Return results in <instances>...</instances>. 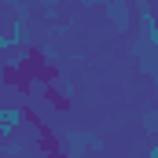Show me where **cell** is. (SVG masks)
I'll return each mask as SVG.
<instances>
[{"mask_svg": "<svg viewBox=\"0 0 158 158\" xmlns=\"http://www.w3.org/2000/svg\"><path fill=\"white\" fill-rule=\"evenodd\" d=\"M107 22L118 30V33H132V22H136V11H132V4L129 0H110L107 7Z\"/></svg>", "mask_w": 158, "mask_h": 158, "instance_id": "6da1fadb", "label": "cell"}, {"mask_svg": "<svg viewBox=\"0 0 158 158\" xmlns=\"http://www.w3.org/2000/svg\"><path fill=\"white\" fill-rule=\"evenodd\" d=\"M30 15H15L11 22H7V37H11V44L15 48H26L30 44V22H26Z\"/></svg>", "mask_w": 158, "mask_h": 158, "instance_id": "7a4b0ae2", "label": "cell"}, {"mask_svg": "<svg viewBox=\"0 0 158 158\" xmlns=\"http://www.w3.org/2000/svg\"><path fill=\"white\" fill-rule=\"evenodd\" d=\"M22 66H33V52H30V48H11V52H4V70H22Z\"/></svg>", "mask_w": 158, "mask_h": 158, "instance_id": "3957f363", "label": "cell"}, {"mask_svg": "<svg viewBox=\"0 0 158 158\" xmlns=\"http://www.w3.org/2000/svg\"><path fill=\"white\" fill-rule=\"evenodd\" d=\"M52 92H55V96H63V99H59V107H66V103L74 99V81H70V77H52Z\"/></svg>", "mask_w": 158, "mask_h": 158, "instance_id": "277c9868", "label": "cell"}, {"mask_svg": "<svg viewBox=\"0 0 158 158\" xmlns=\"http://www.w3.org/2000/svg\"><path fill=\"white\" fill-rule=\"evenodd\" d=\"M140 125H143L147 136H155V132H158V107H147V110L140 114Z\"/></svg>", "mask_w": 158, "mask_h": 158, "instance_id": "5b68a950", "label": "cell"}, {"mask_svg": "<svg viewBox=\"0 0 158 158\" xmlns=\"http://www.w3.org/2000/svg\"><path fill=\"white\" fill-rule=\"evenodd\" d=\"M22 151H26L22 140H0V158H19Z\"/></svg>", "mask_w": 158, "mask_h": 158, "instance_id": "8992f818", "label": "cell"}, {"mask_svg": "<svg viewBox=\"0 0 158 158\" xmlns=\"http://www.w3.org/2000/svg\"><path fill=\"white\" fill-rule=\"evenodd\" d=\"M85 151H96V155H103V151H107L103 136H96V132H85Z\"/></svg>", "mask_w": 158, "mask_h": 158, "instance_id": "52a82bcc", "label": "cell"}, {"mask_svg": "<svg viewBox=\"0 0 158 158\" xmlns=\"http://www.w3.org/2000/svg\"><path fill=\"white\" fill-rule=\"evenodd\" d=\"M40 59H44L48 66L55 63V44H52V40H44V48H40Z\"/></svg>", "mask_w": 158, "mask_h": 158, "instance_id": "ba28073f", "label": "cell"}, {"mask_svg": "<svg viewBox=\"0 0 158 158\" xmlns=\"http://www.w3.org/2000/svg\"><path fill=\"white\" fill-rule=\"evenodd\" d=\"M70 30H74V22H59V26H55V30H52V40H59V37H66V33H70Z\"/></svg>", "mask_w": 158, "mask_h": 158, "instance_id": "9c48e42d", "label": "cell"}, {"mask_svg": "<svg viewBox=\"0 0 158 158\" xmlns=\"http://www.w3.org/2000/svg\"><path fill=\"white\" fill-rule=\"evenodd\" d=\"M11 48H15V44H11V37H7V26H0V55L11 52Z\"/></svg>", "mask_w": 158, "mask_h": 158, "instance_id": "30bf717a", "label": "cell"}, {"mask_svg": "<svg viewBox=\"0 0 158 158\" xmlns=\"http://www.w3.org/2000/svg\"><path fill=\"white\" fill-rule=\"evenodd\" d=\"M37 4H40V11H44L48 19H55V15H59V11H55V0H37Z\"/></svg>", "mask_w": 158, "mask_h": 158, "instance_id": "8fae6325", "label": "cell"}, {"mask_svg": "<svg viewBox=\"0 0 158 158\" xmlns=\"http://www.w3.org/2000/svg\"><path fill=\"white\" fill-rule=\"evenodd\" d=\"M81 7H107V4H110V0H77Z\"/></svg>", "mask_w": 158, "mask_h": 158, "instance_id": "7c38bea8", "label": "cell"}, {"mask_svg": "<svg viewBox=\"0 0 158 158\" xmlns=\"http://www.w3.org/2000/svg\"><path fill=\"white\" fill-rule=\"evenodd\" d=\"M147 158H158V132H155V140H151V147H147Z\"/></svg>", "mask_w": 158, "mask_h": 158, "instance_id": "4fadbf2b", "label": "cell"}, {"mask_svg": "<svg viewBox=\"0 0 158 158\" xmlns=\"http://www.w3.org/2000/svg\"><path fill=\"white\" fill-rule=\"evenodd\" d=\"M129 4H132V7H136V4H143V0H129Z\"/></svg>", "mask_w": 158, "mask_h": 158, "instance_id": "5bb4252c", "label": "cell"}, {"mask_svg": "<svg viewBox=\"0 0 158 158\" xmlns=\"http://www.w3.org/2000/svg\"><path fill=\"white\" fill-rule=\"evenodd\" d=\"M0 74H4V55H0Z\"/></svg>", "mask_w": 158, "mask_h": 158, "instance_id": "9a60e30c", "label": "cell"}, {"mask_svg": "<svg viewBox=\"0 0 158 158\" xmlns=\"http://www.w3.org/2000/svg\"><path fill=\"white\" fill-rule=\"evenodd\" d=\"M151 4H155V7H158V0H151Z\"/></svg>", "mask_w": 158, "mask_h": 158, "instance_id": "2e32d148", "label": "cell"}]
</instances>
